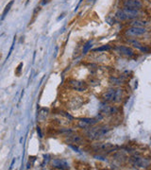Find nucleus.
<instances>
[{"mask_svg": "<svg viewBox=\"0 0 151 170\" xmlns=\"http://www.w3.org/2000/svg\"><path fill=\"white\" fill-rule=\"evenodd\" d=\"M110 129L107 126H96V127H92L90 128L87 132H86V137L90 140H99L102 137L106 136Z\"/></svg>", "mask_w": 151, "mask_h": 170, "instance_id": "nucleus-1", "label": "nucleus"}, {"mask_svg": "<svg viewBox=\"0 0 151 170\" xmlns=\"http://www.w3.org/2000/svg\"><path fill=\"white\" fill-rule=\"evenodd\" d=\"M140 14H141L140 10H133L124 7L123 9L119 10L116 12V18L120 21L135 20V19H138Z\"/></svg>", "mask_w": 151, "mask_h": 170, "instance_id": "nucleus-2", "label": "nucleus"}, {"mask_svg": "<svg viewBox=\"0 0 151 170\" xmlns=\"http://www.w3.org/2000/svg\"><path fill=\"white\" fill-rule=\"evenodd\" d=\"M123 90L120 88H110L102 96V99L105 102H119L122 99Z\"/></svg>", "mask_w": 151, "mask_h": 170, "instance_id": "nucleus-3", "label": "nucleus"}, {"mask_svg": "<svg viewBox=\"0 0 151 170\" xmlns=\"http://www.w3.org/2000/svg\"><path fill=\"white\" fill-rule=\"evenodd\" d=\"M129 162L131 165L139 168H146L150 165V160L142 157L141 155H133L129 158Z\"/></svg>", "mask_w": 151, "mask_h": 170, "instance_id": "nucleus-4", "label": "nucleus"}, {"mask_svg": "<svg viewBox=\"0 0 151 170\" xmlns=\"http://www.w3.org/2000/svg\"><path fill=\"white\" fill-rule=\"evenodd\" d=\"M92 148L96 152H113L119 147L110 143H97L92 146Z\"/></svg>", "mask_w": 151, "mask_h": 170, "instance_id": "nucleus-5", "label": "nucleus"}, {"mask_svg": "<svg viewBox=\"0 0 151 170\" xmlns=\"http://www.w3.org/2000/svg\"><path fill=\"white\" fill-rule=\"evenodd\" d=\"M68 86L72 90L80 93H83L88 90V84L83 80H70L68 81Z\"/></svg>", "mask_w": 151, "mask_h": 170, "instance_id": "nucleus-6", "label": "nucleus"}, {"mask_svg": "<svg viewBox=\"0 0 151 170\" xmlns=\"http://www.w3.org/2000/svg\"><path fill=\"white\" fill-rule=\"evenodd\" d=\"M147 32L146 28H140V27H129L125 30L124 34L127 37H139Z\"/></svg>", "mask_w": 151, "mask_h": 170, "instance_id": "nucleus-7", "label": "nucleus"}, {"mask_svg": "<svg viewBox=\"0 0 151 170\" xmlns=\"http://www.w3.org/2000/svg\"><path fill=\"white\" fill-rule=\"evenodd\" d=\"M117 112L118 109L115 106L109 105V104H107V102L101 104V106L99 107V113L102 116H110L117 114Z\"/></svg>", "mask_w": 151, "mask_h": 170, "instance_id": "nucleus-8", "label": "nucleus"}, {"mask_svg": "<svg viewBox=\"0 0 151 170\" xmlns=\"http://www.w3.org/2000/svg\"><path fill=\"white\" fill-rule=\"evenodd\" d=\"M123 6L128 9L141 10L143 8V2L141 0H125L123 2Z\"/></svg>", "mask_w": 151, "mask_h": 170, "instance_id": "nucleus-9", "label": "nucleus"}, {"mask_svg": "<svg viewBox=\"0 0 151 170\" xmlns=\"http://www.w3.org/2000/svg\"><path fill=\"white\" fill-rule=\"evenodd\" d=\"M66 142L70 145H77V146H81L84 144V138L80 135H68V137L66 138Z\"/></svg>", "mask_w": 151, "mask_h": 170, "instance_id": "nucleus-10", "label": "nucleus"}, {"mask_svg": "<svg viewBox=\"0 0 151 170\" xmlns=\"http://www.w3.org/2000/svg\"><path fill=\"white\" fill-rule=\"evenodd\" d=\"M51 165L54 168H57V169H68L69 168L68 162L62 159H54L51 162Z\"/></svg>", "mask_w": 151, "mask_h": 170, "instance_id": "nucleus-11", "label": "nucleus"}, {"mask_svg": "<svg viewBox=\"0 0 151 170\" xmlns=\"http://www.w3.org/2000/svg\"><path fill=\"white\" fill-rule=\"evenodd\" d=\"M116 48L122 55H125L127 57H132L134 55V51L128 47H125V45H117Z\"/></svg>", "mask_w": 151, "mask_h": 170, "instance_id": "nucleus-12", "label": "nucleus"}, {"mask_svg": "<svg viewBox=\"0 0 151 170\" xmlns=\"http://www.w3.org/2000/svg\"><path fill=\"white\" fill-rule=\"evenodd\" d=\"M128 42L133 45L134 47L138 48L139 50L143 51V52H148L149 51V48L146 47H143V45L139 42V41H136V40H128Z\"/></svg>", "mask_w": 151, "mask_h": 170, "instance_id": "nucleus-13", "label": "nucleus"}, {"mask_svg": "<svg viewBox=\"0 0 151 170\" xmlns=\"http://www.w3.org/2000/svg\"><path fill=\"white\" fill-rule=\"evenodd\" d=\"M131 27H140V28H144L147 25V22L146 21H143V20H140V19H135L134 21H132L130 23Z\"/></svg>", "mask_w": 151, "mask_h": 170, "instance_id": "nucleus-14", "label": "nucleus"}, {"mask_svg": "<svg viewBox=\"0 0 151 170\" xmlns=\"http://www.w3.org/2000/svg\"><path fill=\"white\" fill-rule=\"evenodd\" d=\"M14 0H11V1H10V2L8 3V5L6 6V8L4 9L3 14H2V16H1V20H2V21L5 19V17L7 16L8 12L10 11V10H11V8L12 7V5H14Z\"/></svg>", "mask_w": 151, "mask_h": 170, "instance_id": "nucleus-15", "label": "nucleus"}, {"mask_svg": "<svg viewBox=\"0 0 151 170\" xmlns=\"http://www.w3.org/2000/svg\"><path fill=\"white\" fill-rule=\"evenodd\" d=\"M91 47H92V41H88L86 44H85L84 47H83L82 53L83 54H87V52L91 49Z\"/></svg>", "mask_w": 151, "mask_h": 170, "instance_id": "nucleus-16", "label": "nucleus"}, {"mask_svg": "<svg viewBox=\"0 0 151 170\" xmlns=\"http://www.w3.org/2000/svg\"><path fill=\"white\" fill-rule=\"evenodd\" d=\"M110 45H102V47H100L93 49V51L94 52H101V51H106V50H110Z\"/></svg>", "mask_w": 151, "mask_h": 170, "instance_id": "nucleus-17", "label": "nucleus"}, {"mask_svg": "<svg viewBox=\"0 0 151 170\" xmlns=\"http://www.w3.org/2000/svg\"><path fill=\"white\" fill-rule=\"evenodd\" d=\"M16 37H14V41H12V44H11V49H10V52H9V54H8V56H7V59H6V60L8 61V59L10 58V56H11V52H12V50H14V45H15V39Z\"/></svg>", "mask_w": 151, "mask_h": 170, "instance_id": "nucleus-18", "label": "nucleus"}, {"mask_svg": "<svg viewBox=\"0 0 151 170\" xmlns=\"http://www.w3.org/2000/svg\"><path fill=\"white\" fill-rule=\"evenodd\" d=\"M37 132L39 133V136H40V137H43V136H42V132H41L40 128H37Z\"/></svg>", "mask_w": 151, "mask_h": 170, "instance_id": "nucleus-19", "label": "nucleus"}, {"mask_svg": "<svg viewBox=\"0 0 151 170\" xmlns=\"http://www.w3.org/2000/svg\"><path fill=\"white\" fill-rule=\"evenodd\" d=\"M48 1H49V0H44V1L42 2V5H45L47 3H48Z\"/></svg>", "mask_w": 151, "mask_h": 170, "instance_id": "nucleus-20", "label": "nucleus"}]
</instances>
